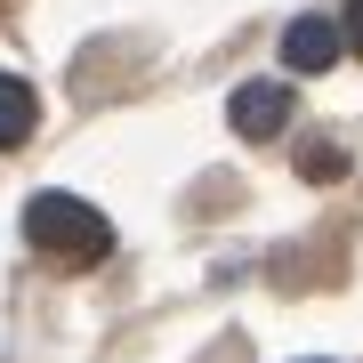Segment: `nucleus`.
Returning <instances> with one entry per match:
<instances>
[{
  "mask_svg": "<svg viewBox=\"0 0 363 363\" xmlns=\"http://www.w3.org/2000/svg\"><path fill=\"white\" fill-rule=\"evenodd\" d=\"M25 242L40 259H57V267H97L105 250H113V226H105V210H89L81 194H33L25 202Z\"/></svg>",
  "mask_w": 363,
  "mask_h": 363,
  "instance_id": "1",
  "label": "nucleus"
},
{
  "mask_svg": "<svg viewBox=\"0 0 363 363\" xmlns=\"http://www.w3.org/2000/svg\"><path fill=\"white\" fill-rule=\"evenodd\" d=\"M339 57H347V33H339L331 16H298V25L283 33V65L291 73H331Z\"/></svg>",
  "mask_w": 363,
  "mask_h": 363,
  "instance_id": "2",
  "label": "nucleus"
},
{
  "mask_svg": "<svg viewBox=\"0 0 363 363\" xmlns=\"http://www.w3.org/2000/svg\"><path fill=\"white\" fill-rule=\"evenodd\" d=\"M226 121H234L242 138H274V130L291 121V89H283V81H250V89H234Z\"/></svg>",
  "mask_w": 363,
  "mask_h": 363,
  "instance_id": "3",
  "label": "nucleus"
},
{
  "mask_svg": "<svg viewBox=\"0 0 363 363\" xmlns=\"http://www.w3.org/2000/svg\"><path fill=\"white\" fill-rule=\"evenodd\" d=\"M33 121H40V105H33V89L16 73H0V154H16V145L33 138Z\"/></svg>",
  "mask_w": 363,
  "mask_h": 363,
  "instance_id": "4",
  "label": "nucleus"
},
{
  "mask_svg": "<svg viewBox=\"0 0 363 363\" xmlns=\"http://www.w3.org/2000/svg\"><path fill=\"white\" fill-rule=\"evenodd\" d=\"M339 169H347V162H339L331 145H315V154H307V178H339Z\"/></svg>",
  "mask_w": 363,
  "mask_h": 363,
  "instance_id": "5",
  "label": "nucleus"
},
{
  "mask_svg": "<svg viewBox=\"0 0 363 363\" xmlns=\"http://www.w3.org/2000/svg\"><path fill=\"white\" fill-rule=\"evenodd\" d=\"M339 33H347V49L363 57V0H347V16H339Z\"/></svg>",
  "mask_w": 363,
  "mask_h": 363,
  "instance_id": "6",
  "label": "nucleus"
}]
</instances>
